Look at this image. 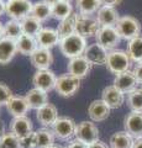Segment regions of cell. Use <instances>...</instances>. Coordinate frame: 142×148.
I'll return each instance as SVG.
<instances>
[{
  "mask_svg": "<svg viewBox=\"0 0 142 148\" xmlns=\"http://www.w3.org/2000/svg\"><path fill=\"white\" fill-rule=\"evenodd\" d=\"M6 12V1H4V0H0V16L3 15V14Z\"/></svg>",
  "mask_w": 142,
  "mask_h": 148,
  "instance_id": "obj_43",
  "label": "cell"
},
{
  "mask_svg": "<svg viewBox=\"0 0 142 148\" xmlns=\"http://www.w3.org/2000/svg\"><path fill=\"white\" fill-rule=\"evenodd\" d=\"M137 84H139V80L136 79L132 71H127L125 73L117 74L114 78V85L119 90H121L123 94H129L132 90L137 89Z\"/></svg>",
  "mask_w": 142,
  "mask_h": 148,
  "instance_id": "obj_16",
  "label": "cell"
},
{
  "mask_svg": "<svg viewBox=\"0 0 142 148\" xmlns=\"http://www.w3.org/2000/svg\"><path fill=\"white\" fill-rule=\"evenodd\" d=\"M21 25H22V31H24L25 35H30V36H35V37L42 30V22L37 20V18L32 15L24 18V20L21 21Z\"/></svg>",
  "mask_w": 142,
  "mask_h": 148,
  "instance_id": "obj_33",
  "label": "cell"
},
{
  "mask_svg": "<svg viewBox=\"0 0 142 148\" xmlns=\"http://www.w3.org/2000/svg\"><path fill=\"white\" fill-rule=\"evenodd\" d=\"M57 82V77L54 72H52L51 69H43V71H36L32 78V84L34 88H37L46 92L54 90Z\"/></svg>",
  "mask_w": 142,
  "mask_h": 148,
  "instance_id": "obj_10",
  "label": "cell"
},
{
  "mask_svg": "<svg viewBox=\"0 0 142 148\" xmlns=\"http://www.w3.org/2000/svg\"><path fill=\"white\" fill-rule=\"evenodd\" d=\"M132 72H134L136 79L139 80V83L142 84V62L136 63V66L134 67V69H132Z\"/></svg>",
  "mask_w": 142,
  "mask_h": 148,
  "instance_id": "obj_39",
  "label": "cell"
},
{
  "mask_svg": "<svg viewBox=\"0 0 142 148\" xmlns=\"http://www.w3.org/2000/svg\"><path fill=\"white\" fill-rule=\"evenodd\" d=\"M132 148H142V138H139V140H135Z\"/></svg>",
  "mask_w": 142,
  "mask_h": 148,
  "instance_id": "obj_45",
  "label": "cell"
},
{
  "mask_svg": "<svg viewBox=\"0 0 142 148\" xmlns=\"http://www.w3.org/2000/svg\"><path fill=\"white\" fill-rule=\"evenodd\" d=\"M31 63L36 68V71H43V69H49L53 63V54L51 49L38 47L35 52L30 56Z\"/></svg>",
  "mask_w": 142,
  "mask_h": 148,
  "instance_id": "obj_13",
  "label": "cell"
},
{
  "mask_svg": "<svg viewBox=\"0 0 142 148\" xmlns=\"http://www.w3.org/2000/svg\"><path fill=\"white\" fill-rule=\"evenodd\" d=\"M5 125H4V122L0 120V138H1L4 135H5Z\"/></svg>",
  "mask_w": 142,
  "mask_h": 148,
  "instance_id": "obj_44",
  "label": "cell"
},
{
  "mask_svg": "<svg viewBox=\"0 0 142 148\" xmlns=\"http://www.w3.org/2000/svg\"><path fill=\"white\" fill-rule=\"evenodd\" d=\"M21 146H22V148H36L35 132H31L29 136L21 138Z\"/></svg>",
  "mask_w": 142,
  "mask_h": 148,
  "instance_id": "obj_38",
  "label": "cell"
},
{
  "mask_svg": "<svg viewBox=\"0 0 142 148\" xmlns=\"http://www.w3.org/2000/svg\"><path fill=\"white\" fill-rule=\"evenodd\" d=\"M0 148H22L21 140L12 132H6L0 138Z\"/></svg>",
  "mask_w": 142,
  "mask_h": 148,
  "instance_id": "obj_36",
  "label": "cell"
},
{
  "mask_svg": "<svg viewBox=\"0 0 142 148\" xmlns=\"http://www.w3.org/2000/svg\"><path fill=\"white\" fill-rule=\"evenodd\" d=\"M3 37H4V24L0 21V38H3Z\"/></svg>",
  "mask_w": 142,
  "mask_h": 148,
  "instance_id": "obj_47",
  "label": "cell"
},
{
  "mask_svg": "<svg viewBox=\"0 0 142 148\" xmlns=\"http://www.w3.org/2000/svg\"><path fill=\"white\" fill-rule=\"evenodd\" d=\"M79 88H80V79L67 73L57 77L54 90L63 98H71L79 90Z\"/></svg>",
  "mask_w": 142,
  "mask_h": 148,
  "instance_id": "obj_5",
  "label": "cell"
},
{
  "mask_svg": "<svg viewBox=\"0 0 142 148\" xmlns=\"http://www.w3.org/2000/svg\"><path fill=\"white\" fill-rule=\"evenodd\" d=\"M48 148H62V147H59V146H56V145H53L51 147H48Z\"/></svg>",
  "mask_w": 142,
  "mask_h": 148,
  "instance_id": "obj_48",
  "label": "cell"
},
{
  "mask_svg": "<svg viewBox=\"0 0 142 148\" xmlns=\"http://www.w3.org/2000/svg\"><path fill=\"white\" fill-rule=\"evenodd\" d=\"M75 138L89 146L99 140V128L93 121H82L77 125Z\"/></svg>",
  "mask_w": 142,
  "mask_h": 148,
  "instance_id": "obj_9",
  "label": "cell"
},
{
  "mask_svg": "<svg viewBox=\"0 0 142 148\" xmlns=\"http://www.w3.org/2000/svg\"><path fill=\"white\" fill-rule=\"evenodd\" d=\"M58 47L64 57L72 59L79 57V56H83L88 45H86V40L84 37H82L78 34H73L71 36L62 38Z\"/></svg>",
  "mask_w": 142,
  "mask_h": 148,
  "instance_id": "obj_1",
  "label": "cell"
},
{
  "mask_svg": "<svg viewBox=\"0 0 142 148\" xmlns=\"http://www.w3.org/2000/svg\"><path fill=\"white\" fill-rule=\"evenodd\" d=\"M123 127L134 140L142 138V112L131 111L129 115H126L123 120Z\"/></svg>",
  "mask_w": 142,
  "mask_h": 148,
  "instance_id": "obj_12",
  "label": "cell"
},
{
  "mask_svg": "<svg viewBox=\"0 0 142 148\" xmlns=\"http://www.w3.org/2000/svg\"><path fill=\"white\" fill-rule=\"evenodd\" d=\"M16 53H17L16 41L10 40L8 37L0 38V64L4 66V64L11 62Z\"/></svg>",
  "mask_w": 142,
  "mask_h": 148,
  "instance_id": "obj_23",
  "label": "cell"
},
{
  "mask_svg": "<svg viewBox=\"0 0 142 148\" xmlns=\"http://www.w3.org/2000/svg\"><path fill=\"white\" fill-rule=\"evenodd\" d=\"M42 1H45L47 5H49V6H53V5H56V4L59 1V0H42Z\"/></svg>",
  "mask_w": 142,
  "mask_h": 148,
  "instance_id": "obj_46",
  "label": "cell"
},
{
  "mask_svg": "<svg viewBox=\"0 0 142 148\" xmlns=\"http://www.w3.org/2000/svg\"><path fill=\"white\" fill-rule=\"evenodd\" d=\"M34 4L31 0H6V15L11 20L22 21L31 15Z\"/></svg>",
  "mask_w": 142,
  "mask_h": 148,
  "instance_id": "obj_4",
  "label": "cell"
},
{
  "mask_svg": "<svg viewBox=\"0 0 142 148\" xmlns=\"http://www.w3.org/2000/svg\"><path fill=\"white\" fill-rule=\"evenodd\" d=\"M88 148H110V147L105 142L98 140L97 142H94V143H91V145H89Z\"/></svg>",
  "mask_w": 142,
  "mask_h": 148,
  "instance_id": "obj_42",
  "label": "cell"
},
{
  "mask_svg": "<svg viewBox=\"0 0 142 148\" xmlns=\"http://www.w3.org/2000/svg\"><path fill=\"white\" fill-rule=\"evenodd\" d=\"M131 63H132V61L129 57L126 51L113 49V51H109L106 64H105V66L108 67L109 72H111L113 74L117 75V74L130 71Z\"/></svg>",
  "mask_w": 142,
  "mask_h": 148,
  "instance_id": "obj_2",
  "label": "cell"
},
{
  "mask_svg": "<svg viewBox=\"0 0 142 148\" xmlns=\"http://www.w3.org/2000/svg\"><path fill=\"white\" fill-rule=\"evenodd\" d=\"M103 5L104 6H113L115 8L117 5H120V4L122 3V0H102Z\"/></svg>",
  "mask_w": 142,
  "mask_h": 148,
  "instance_id": "obj_41",
  "label": "cell"
},
{
  "mask_svg": "<svg viewBox=\"0 0 142 148\" xmlns=\"http://www.w3.org/2000/svg\"><path fill=\"white\" fill-rule=\"evenodd\" d=\"M115 27L121 37V40H126V41H131L132 38L139 37L142 30L141 22L131 15L121 16Z\"/></svg>",
  "mask_w": 142,
  "mask_h": 148,
  "instance_id": "obj_3",
  "label": "cell"
},
{
  "mask_svg": "<svg viewBox=\"0 0 142 148\" xmlns=\"http://www.w3.org/2000/svg\"><path fill=\"white\" fill-rule=\"evenodd\" d=\"M36 40H37L38 47L47 49H52L54 46L59 45L61 42V37L57 30L51 29V27H42V30L36 35Z\"/></svg>",
  "mask_w": 142,
  "mask_h": 148,
  "instance_id": "obj_15",
  "label": "cell"
},
{
  "mask_svg": "<svg viewBox=\"0 0 142 148\" xmlns=\"http://www.w3.org/2000/svg\"><path fill=\"white\" fill-rule=\"evenodd\" d=\"M25 99L29 104L30 109L34 110H38L46 104H48V92H46L37 88H32L26 92Z\"/></svg>",
  "mask_w": 142,
  "mask_h": 148,
  "instance_id": "obj_22",
  "label": "cell"
},
{
  "mask_svg": "<svg viewBox=\"0 0 142 148\" xmlns=\"http://www.w3.org/2000/svg\"><path fill=\"white\" fill-rule=\"evenodd\" d=\"M21 35H24L22 31V25L21 21H16V20H9L8 22L4 24V37H8L10 40H19V37Z\"/></svg>",
  "mask_w": 142,
  "mask_h": 148,
  "instance_id": "obj_32",
  "label": "cell"
},
{
  "mask_svg": "<svg viewBox=\"0 0 142 148\" xmlns=\"http://www.w3.org/2000/svg\"><path fill=\"white\" fill-rule=\"evenodd\" d=\"M75 130L77 123L74 122V120L67 116L58 117L57 121L52 126V131L56 138H59V140L63 141H68L71 138L75 137Z\"/></svg>",
  "mask_w": 142,
  "mask_h": 148,
  "instance_id": "obj_7",
  "label": "cell"
},
{
  "mask_svg": "<svg viewBox=\"0 0 142 148\" xmlns=\"http://www.w3.org/2000/svg\"><path fill=\"white\" fill-rule=\"evenodd\" d=\"M135 140L126 131L115 132L110 137V148H132Z\"/></svg>",
  "mask_w": 142,
  "mask_h": 148,
  "instance_id": "obj_28",
  "label": "cell"
},
{
  "mask_svg": "<svg viewBox=\"0 0 142 148\" xmlns=\"http://www.w3.org/2000/svg\"><path fill=\"white\" fill-rule=\"evenodd\" d=\"M95 38H97V43L103 46L106 51L115 49V47L121 41V37L119 35L116 27L113 26H102Z\"/></svg>",
  "mask_w": 142,
  "mask_h": 148,
  "instance_id": "obj_8",
  "label": "cell"
},
{
  "mask_svg": "<svg viewBox=\"0 0 142 148\" xmlns=\"http://www.w3.org/2000/svg\"><path fill=\"white\" fill-rule=\"evenodd\" d=\"M108 53L109 51H106L103 46H100L99 43L95 42V43L88 45L83 56L93 66H104V64H106Z\"/></svg>",
  "mask_w": 142,
  "mask_h": 148,
  "instance_id": "obj_14",
  "label": "cell"
},
{
  "mask_svg": "<svg viewBox=\"0 0 142 148\" xmlns=\"http://www.w3.org/2000/svg\"><path fill=\"white\" fill-rule=\"evenodd\" d=\"M72 14H73V6H72V4L68 1L59 0L56 5L52 6V17L58 21L64 20L68 16H71Z\"/></svg>",
  "mask_w": 142,
  "mask_h": 148,
  "instance_id": "obj_31",
  "label": "cell"
},
{
  "mask_svg": "<svg viewBox=\"0 0 142 148\" xmlns=\"http://www.w3.org/2000/svg\"><path fill=\"white\" fill-rule=\"evenodd\" d=\"M75 5L80 15L91 16L99 11V9L103 6V3L102 0H75Z\"/></svg>",
  "mask_w": 142,
  "mask_h": 148,
  "instance_id": "obj_29",
  "label": "cell"
},
{
  "mask_svg": "<svg viewBox=\"0 0 142 148\" xmlns=\"http://www.w3.org/2000/svg\"><path fill=\"white\" fill-rule=\"evenodd\" d=\"M10 132H12L14 135H16L20 140L26 136H29L31 132H34L31 119L27 116V115L26 116L14 117L10 122Z\"/></svg>",
  "mask_w": 142,
  "mask_h": 148,
  "instance_id": "obj_20",
  "label": "cell"
},
{
  "mask_svg": "<svg viewBox=\"0 0 142 148\" xmlns=\"http://www.w3.org/2000/svg\"><path fill=\"white\" fill-rule=\"evenodd\" d=\"M5 106H6L8 111L14 117L26 116V114L29 112V110H30V106L27 104L25 96H15L14 95Z\"/></svg>",
  "mask_w": 142,
  "mask_h": 148,
  "instance_id": "obj_24",
  "label": "cell"
},
{
  "mask_svg": "<svg viewBox=\"0 0 142 148\" xmlns=\"http://www.w3.org/2000/svg\"><path fill=\"white\" fill-rule=\"evenodd\" d=\"M126 52L132 62L135 63L142 62V36L141 35L139 37H136V38H132L131 41H129Z\"/></svg>",
  "mask_w": 142,
  "mask_h": 148,
  "instance_id": "obj_30",
  "label": "cell"
},
{
  "mask_svg": "<svg viewBox=\"0 0 142 148\" xmlns=\"http://www.w3.org/2000/svg\"><path fill=\"white\" fill-rule=\"evenodd\" d=\"M54 133L52 130L47 127H42L35 131V140H36V148H48L54 145Z\"/></svg>",
  "mask_w": 142,
  "mask_h": 148,
  "instance_id": "obj_27",
  "label": "cell"
},
{
  "mask_svg": "<svg viewBox=\"0 0 142 148\" xmlns=\"http://www.w3.org/2000/svg\"><path fill=\"white\" fill-rule=\"evenodd\" d=\"M120 15L116 10V8L113 6H102L97 12V20L100 26H113L115 27L117 21L120 20Z\"/></svg>",
  "mask_w": 142,
  "mask_h": 148,
  "instance_id": "obj_21",
  "label": "cell"
},
{
  "mask_svg": "<svg viewBox=\"0 0 142 148\" xmlns=\"http://www.w3.org/2000/svg\"><path fill=\"white\" fill-rule=\"evenodd\" d=\"M64 148H88V145H85V143L80 142L79 140L75 138V140H72Z\"/></svg>",
  "mask_w": 142,
  "mask_h": 148,
  "instance_id": "obj_40",
  "label": "cell"
},
{
  "mask_svg": "<svg viewBox=\"0 0 142 148\" xmlns=\"http://www.w3.org/2000/svg\"><path fill=\"white\" fill-rule=\"evenodd\" d=\"M77 18H78V12H73L71 16H68L64 20L59 21V24L57 26V32L59 37L64 38L73 34H75V26H77Z\"/></svg>",
  "mask_w": 142,
  "mask_h": 148,
  "instance_id": "obj_26",
  "label": "cell"
},
{
  "mask_svg": "<svg viewBox=\"0 0 142 148\" xmlns=\"http://www.w3.org/2000/svg\"><path fill=\"white\" fill-rule=\"evenodd\" d=\"M102 99L109 105L110 109H119L125 101V94L113 84L103 89Z\"/></svg>",
  "mask_w": 142,
  "mask_h": 148,
  "instance_id": "obj_18",
  "label": "cell"
},
{
  "mask_svg": "<svg viewBox=\"0 0 142 148\" xmlns=\"http://www.w3.org/2000/svg\"><path fill=\"white\" fill-rule=\"evenodd\" d=\"M110 110L111 109L109 108V105L103 99H99L90 103L88 108V115L93 122H100L109 117Z\"/></svg>",
  "mask_w": 142,
  "mask_h": 148,
  "instance_id": "obj_19",
  "label": "cell"
},
{
  "mask_svg": "<svg viewBox=\"0 0 142 148\" xmlns=\"http://www.w3.org/2000/svg\"><path fill=\"white\" fill-rule=\"evenodd\" d=\"M31 15L35 16L41 22H45V21H47L49 17H52V8L41 0V1H37L34 4Z\"/></svg>",
  "mask_w": 142,
  "mask_h": 148,
  "instance_id": "obj_34",
  "label": "cell"
},
{
  "mask_svg": "<svg viewBox=\"0 0 142 148\" xmlns=\"http://www.w3.org/2000/svg\"><path fill=\"white\" fill-rule=\"evenodd\" d=\"M12 91L5 83L0 82V106L6 105L9 103V100L12 98Z\"/></svg>",
  "mask_w": 142,
  "mask_h": 148,
  "instance_id": "obj_37",
  "label": "cell"
},
{
  "mask_svg": "<svg viewBox=\"0 0 142 148\" xmlns=\"http://www.w3.org/2000/svg\"><path fill=\"white\" fill-rule=\"evenodd\" d=\"M100 24L98 22L97 17L93 16H86V15H80L78 12V18H77V26H75V34L80 35L84 38H90V37H95L100 30Z\"/></svg>",
  "mask_w": 142,
  "mask_h": 148,
  "instance_id": "obj_6",
  "label": "cell"
},
{
  "mask_svg": "<svg viewBox=\"0 0 142 148\" xmlns=\"http://www.w3.org/2000/svg\"><path fill=\"white\" fill-rule=\"evenodd\" d=\"M62 1H68V3H71L72 0H62Z\"/></svg>",
  "mask_w": 142,
  "mask_h": 148,
  "instance_id": "obj_49",
  "label": "cell"
},
{
  "mask_svg": "<svg viewBox=\"0 0 142 148\" xmlns=\"http://www.w3.org/2000/svg\"><path fill=\"white\" fill-rule=\"evenodd\" d=\"M16 48H17V53H20L22 56H29L30 57L38 48L37 40H36L35 36L24 34L19 37V40H16Z\"/></svg>",
  "mask_w": 142,
  "mask_h": 148,
  "instance_id": "obj_25",
  "label": "cell"
},
{
  "mask_svg": "<svg viewBox=\"0 0 142 148\" xmlns=\"http://www.w3.org/2000/svg\"><path fill=\"white\" fill-rule=\"evenodd\" d=\"M58 110L53 104H46L41 109L36 110V119L43 127H52L58 119Z\"/></svg>",
  "mask_w": 142,
  "mask_h": 148,
  "instance_id": "obj_17",
  "label": "cell"
},
{
  "mask_svg": "<svg viewBox=\"0 0 142 148\" xmlns=\"http://www.w3.org/2000/svg\"><path fill=\"white\" fill-rule=\"evenodd\" d=\"M93 64H91L84 56H79V57L69 59V62L67 64V71L71 75L78 78V79H83L90 73Z\"/></svg>",
  "mask_w": 142,
  "mask_h": 148,
  "instance_id": "obj_11",
  "label": "cell"
},
{
  "mask_svg": "<svg viewBox=\"0 0 142 148\" xmlns=\"http://www.w3.org/2000/svg\"><path fill=\"white\" fill-rule=\"evenodd\" d=\"M127 106L131 111L142 112V88H137L127 94Z\"/></svg>",
  "mask_w": 142,
  "mask_h": 148,
  "instance_id": "obj_35",
  "label": "cell"
}]
</instances>
